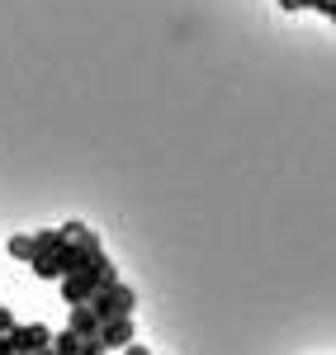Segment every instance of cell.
Segmentation results:
<instances>
[{"label": "cell", "instance_id": "10", "mask_svg": "<svg viewBox=\"0 0 336 355\" xmlns=\"http://www.w3.org/2000/svg\"><path fill=\"white\" fill-rule=\"evenodd\" d=\"M284 10H303V5H308V0H280Z\"/></svg>", "mask_w": 336, "mask_h": 355}, {"label": "cell", "instance_id": "8", "mask_svg": "<svg viewBox=\"0 0 336 355\" xmlns=\"http://www.w3.org/2000/svg\"><path fill=\"white\" fill-rule=\"evenodd\" d=\"M317 15H327V19H336V0H308Z\"/></svg>", "mask_w": 336, "mask_h": 355}, {"label": "cell", "instance_id": "2", "mask_svg": "<svg viewBox=\"0 0 336 355\" xmlns=\"http://www.w3.org/2000/svg\"><path fill=\"white\" fill-rule=\"evenodd\" d=\"M133 303H138V294H133L123 279H114V284H105V289H95V294L85 299V308H90L95 322L105 327V322H118V318H133Z\"/></svg>", "mask_w": 336, "mask_h": 355}, {"label": "cell", "instance_id": "9", "mask_svg": "<svg viewBox=\"0 0 336 355\" xmlns=\"http://www.w3.org/2000/svg\"><path fill=\"white\" fill-rule=\"evenodd\" d=\"M10 327H15V313H10V308H0V336H5Z\"/></svg>", "mask_w": 336, "mask_h": 355}, {"label": "cell", "instance_id": "3", "mask_svg": "<svg viewBox=\"0 0 336 355\" xmlns=\"http://www.w3.org/2000/svg\"><path fill=\"white\" fill-rule=\"evenodd\" d=\"M100 346H105V351H123V346H133V318L105 322V327H100Z\"/></svg>", "mask_w": 336, "mask_h": 355}, {"label": "cell", "instance_id": "5", "mask_svg": "<svg viewBox=\"0 0 336 355\" xmlns=\"http://www.w3.org/2000/svg\"><path fill=\"white\" fill-rule=\"evenodd\" d=\"M67 331H76V336H100V322H95V313L85 308V303H71V322H67Z\"/></svg>", "mask_w": 336, "mask_h": 355}, {"label": "cell", "instance_id": "4", "mask_svg": "<svg viewBox=\"0 0 336 355\" xmlns=\"http://www.w3.org/2000/svg\"><path fill=\"white\" fill-rule=\"evenodd\" d=\"M28 270L38 275V279H62V275H67V266H62V246H57V251H38V256L28 261Z\"/></svg>", "mask_w": 336, "mask_h": 355}, {"label": "cell", "instance_id": "6", "mask_svg": "<svg viewBox=\"0 0 336 355\" xmlns=\"http://www.w3.org/2000/svg\"><path fill=\"white\" fill-rule=\"evenodd\" d=\"M10 256H15V261H33V232H19V237H10Z\"/></svg>", "mask_w": 336, "mask_h": 355}, {"label": "cell", "instance_id": "7", "mask_svg": "<svg viewBox=\"0 0 336 355\" xmlns=\"http://www.w3.org/2000/svg\"><path fill=\"white\" fill-rule=\"evenodd\" d=\"M53 351L57 355H81V336H76V331H57V336H53Z\"/></svg>", "mask_w": 336, "mask_h": 355}, {"label": "cell", "instance_id": "1", "mask_svg": "<svg viewBox=\"0 0 336 355\" xmlns=\"http://www.w3.org/2000/svg\"><path fill=\"white\" fill-rule=\"evenodd\" d=\"M118 275H114V266H109V256L100 251L95 261H85L81 270H71V275H62L57 284H62V299L67 303H85L95 289H105V284H114Z\"/></svg>", "mask_w": 336, "mask_h": 355}]
</instances>
